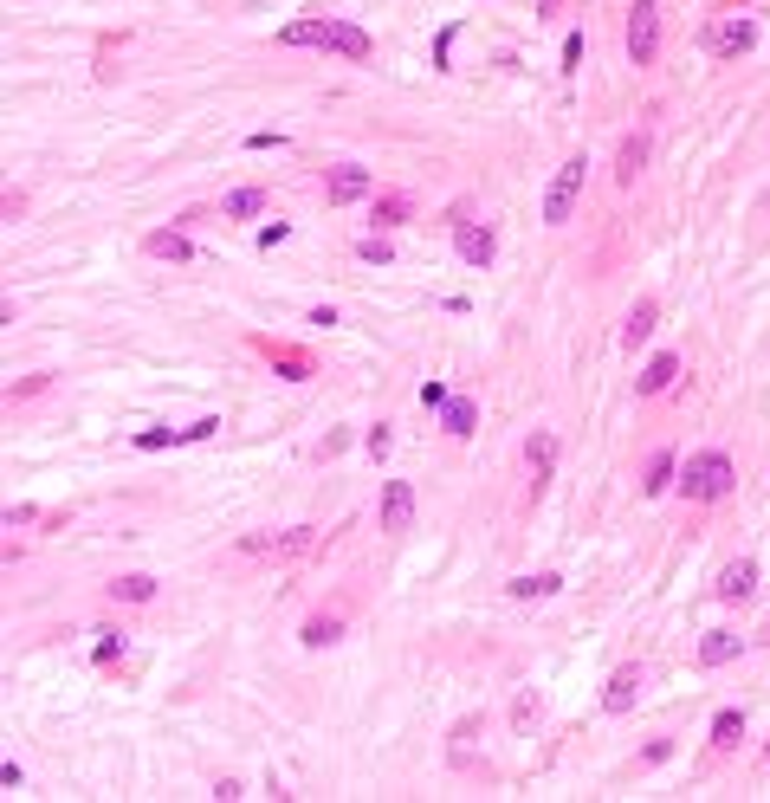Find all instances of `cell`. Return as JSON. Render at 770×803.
I'll return each instance as SVG.
<instances>
[{
    "mask_svg": "<svg viewBox=\"0 0 770 803\" xmlns=\"http://www.w3.org/2000/svg\"><path fill=\"white\" fill-rule=\"evenodd\" d=\"M732 486H738V467L719 454V447H706V454H693V460L680 467V493L699 499V506H719Z\"/></svg>",
    "mask_w": 770,
    "mask_h": 803,
    "instance_id": "obj_1",
    "label": "cell"
},
{
    "mask_svg": "<svg viewBox=\"0 0 770 803\" xmlns=\"http://www.w3.org/2000/svg\"><path fill=\"white\" fill-rule=\"evenodd\" d=\"M583 182H589V162L570 156V162L557 169V182H550V195H544V221H550V227H563V221L576 214V201H583Z\"/></svg>",
    "mask_w": 770,
    "mask_h": 803,
    "instance_id": "obj_2",
    "label": "cell"
},
{
    "mask_svg": "<svg viewBox=\"0 0 770 803\" xmlns=\"http://www.w3.org/2000/svg\"><path fill=\"white\" fill-rule=\"evenodd\" d=\"M318 532L311 525H292V532H272V538H240V557H272V564H292V557H305Z\"/></svg>",
    "mask_w": 770,
    "mask_h": 803,
    "instance_id": "obj_3",
    "label": "cell"
},
{
    "mask_svg": "<svg viewBox=\"0 0 770 803\" xmlns=\"http://www.w3.org/2000/svg\"><path fill=\"white\" fill-rule=\"evenodd\" d=\"M654 52H660V7L654 0H635L628 7V59L654 65Z\"/></svg>",
    "mask_w": 770,
    "mask_h": 803,
    "instance_id": "obj_4",
    "label": "cell"
},
{
    "mask_svg": "<svg viewBox=\"0 0 770 803\" xmlns=\"http://www.w3.org/2000/svg\"><path fill=\"white\" fill-rule=\"evenodd\" d=\"M382 532H389V538L415 532V486H408V480L382 486Z\"/></svg>",
    "mask_w": 770,
    "mask_h": 803,
    "instance_id": "obj_5",
    "label": "cell"
},
{
    "mask_svg": "<svg viewBox=\"0 0 770 803\" xmlns=\"http://www.w3.org/2000/svg\"><path fill=\"white\" fill-rule=\"evenodd\" d=\"M363 195H376V175H369V169H356V162L330 169V182H324V201H330V208H350V201H363Z\"/></svg>",
    "mask_w": 770,
    "mask_h": 803,
    "instance_id": "obj_6",
    "label": "cell"
},
{
    "mask_svg": "<svg viewBox=\"0 0 770 803\" xmlns=\"http://www.w3.org/2000/svg\"><path fill=\"white\" fill-rule=\"evenodd\" d=\"M279 46H324V52H337L343 46V20H292L279 33Z\"/></svg>",
    "mask_w": 770,
    "mask_h": 803,
    "instance_id": "obj_7",
    "label": "cell"
},
{
    "mask_svg": "<svg viewBox=\"0 0 770 803\" xmlns=\"http://www.w3.org/2000/svg\"><path fill=\"white\" fill-rule=\"evenodd\" d=\"M751 46H758V26L751 20H719L706 33V52H719V59H738V52H751Z\"/></svg>",
    "mask_w": 770,
    "mask_h": 803,
    "instance_id": "obj_8",
    "label": "cell"
},
{
    "mask_svg": "<svg viewBox=\"0 0 770 803\" xmlns=\"http://www.w3.org/2000/svg\"><path fill=\"white\" fill-rule=\"evenodd\" d=\"M635 700H641V668L628 661V668H615V674H609V687H602V713H615V719H622Z\"/></svg>",
    "mask_w": 770,
    "mask_h": 803,
    "instance_id": "obj_9",
    "label": "cell"
},
{
    "mask_svg": "<svg viewBox=\"0 0 770 803\" xmlns=\"http://www.w3.org/2000/svg\"><path fill=\"white\" fill-rule=\"evenodd\" d=\"M654 324H660V305H654V298H635L628 318H622V350H641L654 337Z\"/></svg>",
    "mask_w": 770,
    "mask_h": 803,
    "instance_id": "obj_10",
    "label": "cell"
},
{
    "mask_svg": "<svg viewBox=\"0 0 770 803\" xmlns=\"http://www.w3.org/2000/svg\"><path fill=\"white\" fill-rule=\"evenodd\" d=\"M550 467H557V434H531L525 441V473H531V493L550 480Z\"/></svg>",
    "mask_w": 770,
    "mask_h": 803,
    "instance_id": "obj_11",
    "label": "cell"
},
{
    "mask_svg": "<svg viewBox=\"0 0 770 803\" xmlns=\"http://www.w3.org/2000/svg\"><path fill=\"white\" fill-rule=\"evenodd\" d=\"M460 260L466 266H492V253H499V240H492V227H473V221H460Z\"/></svg>",
    "mask_w": 770,
    "mask_h": 803,
    "instance_id": "obj_12",
    "label": "cell"
},
{
    "mask_svg": "<svg viewBox=\"0 0 770 803\" xmlns=\"http://www.w3.org/2000/svg\"><path fill=\"white\" fill-rule=\"evenodd\" d=\"M641 169H648V136H622V149H615V182H622V188H635V175Z\"/></svg>",
    "mask_w": 770,
    "mask_h": 803,
    "instance_id": "obj_13",
    "label": "cell"
},
{
    "mask_svg": "<svg viewBox=\"0 0 770 803\" xmlns=\"http://www.w3.org/2000/svg\"><path fill=\"white\" fill-rule=\"evenodd\" d=\"M751 590H758V564H751V557H738V564L719 570V596H725V603H745Z\"/></svg>",
    "mask_w": 770,
    "mask_h": 803,
    "instance_id": "obj_14",
    "label": "cell"
},
{
    "mask_svg": "<svg viewBox=\"0 0 770 803\" xmlns=\"http://www.w3.org/2000/svg\"><path fill=\"white\" fill-rule=\"evenodd\" d=\"M673 376H680V357H673V350H660L648 370L635 376V396H660V389H673Z\"/></svg>",
    "mask_w": 770,
    "mask_h": 803,
    "instance_id": "obj_15",
    "label": "cell"
},
{
    "mask_svg": "<svg viewBox=\"0 0 770 803\" xmlns=\"http://www.w3.org/2000/svg\"><path fill=\"white\" fill-rule=\"evenodd\" d=\"M473 421H479V402H473V396H447V408H440V428H447L453 441H466V434H473Z\"/></svg>",
    "mask_w": 770,
    "mask_h": 803,
    "instance_id": "obj_16",
    "label": "cell"
},
{
    "mask_svg": "<svg viewBox=\"0 0 770 803\" xmlns=\"http://www.w3.org/2000/svg\"><path fill=\"white\" fill-rule=\"evenodd\" d=\"M143 247L156 253V260H175V266H188V260H195V240H188V234H175V227H162V234H149Z\"/></svg>",
    "mask_w": 770,
    "mask_h": 803,
    "instance_id": "obj_17",
    "label": "cell"
},
{
    "mask_svg": "<svg viewBox=\"0 0 770 803\" xmlns=\"http://www.w3.org/2000/svg\"><path fill=\"white\" fill-rule=\"evenodd\" d=\"M738 648L745 642H738L732 629H712L706 642H699V668H725V661H738Z\"/></svg>",
    "mask_w": 770,
    "mask_h": 803,
    "instance_id": "obj_18",
    "label": "cell"
},
{
    "mask_svg": "<svg viewBox=\"0 0 770 803\" xmlns=\"http://www.w3.org/2000/svg\"><path fill=\"white\" fill-rule=\"evenodd\" d=\"M220 214H227V221H253V214H266V188H233V195L220 201Z\"/></svg>",
    "mask_w": 770,
    "mask_h": 803,
    "instance_id": "obj_19",
    "label": "cell"
},
{
    "mask_svg": "<svg viewBox=\"0 0 770 803\" xmlns=\"http://www.w3.org/2000/svg\"><path fill=\"white\" fill-rule=\"evenodd\" d=\"M738 739H745V713H738V706H725V713L712 719V752H732Z\"/></svg>",
    "mask_w": 770,
    "mask_h": 803,
    "instance_id": "obj_20",
    "label": "cell"
},
{
    "mask_svg": "<svg viewBox=\"0 0 770 803\" xmlns=\"http://www.w3.org/2000/svg\"><path fill=\"white\" fill-rule=\"evenodd\" d=\"M667 486H680V480H673V454H667V447H660V454L648 460V480H641V493H648V499H660V493H667Z\"/></svg>",
    "mask_w": 770,
    "mask_h": 803,
    "instance_id": "obj_21",
    "label": "cell"
},
{
    "mask_svg": "<svg viewBox=\"0 0 770 803\" xmlns=\"http://www.w3.org/2000/svg\"><path fill=\"white\" fill-rule=\"evenodd\" d=\"M557 590H563L557 570H538V577H512V596H525V603H531V596H557Z\"/></svg>",
    "mask_w": 770,
    "mask_h": 803,
    "instance_id": "obj_22",
    "label": "cell"
},
{
    "mask_svg": "<svg viewBox=\"0 0 770 803\" xmlns=\"http://www.w3.org/2000/svg\"><path fill=\"white\" fill-rule=\"evenodd\" d=\"M110 596H117V603H149V596H156V577H143V570H136V577H117Z\"/></svg>",
    "mask_w": 770,
    "mask_h": 803,
    "instance_id": "obj_23",
    "label": "cell"
},
{
    "mask_svg": "<svg viewBox=\"0 0 770 803\" xmlns=\"http://www.w3.org/2000/svg\"><path fill=\"white\" fill-rule=\"evenodd\" d=\"M337 635H343V622H337V616H311V622H305V648H330Z\"/></svg>",
    "mask_w": 770,
    "mask_h": 803,
    "instance_id": "obj_24",
    "label": "cell"
},
{
    "mask_svg": "<svg viewBox=\"0 0 770 803\" xmlns=\"http://www.w3.org/2000/svg\"><path fill=\"white\" fill-rule=\"evenodd\" d=\"M175 441H188V428H143V434H136V447H143V454H156V447H175Z\"/></svg>",
    "mask_w": 770,
    "mask_h": 803,
    "instance_id": "obj_25",
    "label": "cell"
},
{
    "mask_svg": "<svg viewBox=\"0 0 770 803\" xmlns=\"http://www.w3.org/2000/svg\"><path fill=\"white\" fill-rule=\"evenodd\" d=\"M408 221V195H376V227Z\"/></svg>",
    "mask_w": 770,
    "mask_h": 803,
    "instance_id": "obj_26",
    "label": "cell"
},
{
    "mask_svg": "<svg viewBox=\"0 0 770 803\" xmlns=\"http://www.w3.org/2000/svg\"><path fill=\"white\" fill-rule=\"evenodd\" d=\"M512 726H518V732L538 726V693H518V700H512Z\"/></svg>",
    "mask_w": 770,
    "mask_h": 803,
    "instance_id": "obj_27",
    "label": "cell"
},
{
    "mask_svg": "<svg viewBox=\"0 0 770 803\" xmlns=\"http://www.w3.org/2000/svg\"><path fill=\"white\" fill-rule=\"evenodd\" d=\"M356 253H363L369 266H389V260H395V247H389V240H376V234H369V240H356Z\"/></svg>",
    "mask_w": 770,
    "mask_h": 803,
    "instance_id": "obj_28",
    "label": "cell"
},
{
    "mask_svg": "<svg viewBox=\"0 0 770 803\" xmlns=\"http://www.w3.org/2000/svg\"><path fill=\"white\" fill-rule=\"evenodd\" d=\"M272 357H279V370H285V376H292V383H305V370H311V363H305V357H298V350H272Z\"/></svg>",
    "mask_w": 770,
    "mask_h": 803,
    "instance_id": "obj_29",
    "label": "cell"
},
{
    "mask_svg": "<svg viewBox=\"0 0 770 803\" xmlns=\"http://www.w3.org/2000/svg\"><path fill=\"white\" fill-rule=\"evenodd\" d=\"M576 65H583V33L563 39V72H576Z\"/></svg>",
    "mask_w": 770,
    "mask_h": 803,
    "instance_id": "obj_30",
    "label": "cell"
},
{
    "mask_svg": "<svg viewBox=\"0 0 770 803\" xmlns=\"http://www.w3.org/2000/svg\"><path fill=\"white\" fill-rule=\"evenodd\" d=\"M98 661L110 668V661H123V635H104V648H98Z\"/></svg>",
    "mask_w": 770,
    "mask_h": 803,
    "instance_id": "obj_31",
    "label": "cell"
}]
</instances>
